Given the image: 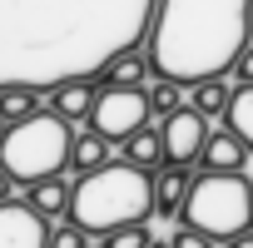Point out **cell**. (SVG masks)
I'll use <instances>...</instances> for the list:
<instances>
[{
    "label": "cell",
    "instance_id": "cell-1",
    "mask_svg": "<svg viewBox=\"0 0 253 248\" xmlns=\"http://www.w3.org/2000/svg\"><path fill=\"white\" fill-rule=\"evenodd\" d=\"M159 0H0V89H60L99 80L104 65L144 45Z\"/></svg>",
    "mask_w": 253,
    "mask_h": 248
},
{
    "label": "cell",
    "instance_id": "cell-2",
    "mask_svg": "<svg viewBox=\"0 0 253 248\" xmlns=\"http://www.w3.org/2000/svg\"><path fill=\"white\" fill-rule=\"evenodd\" d=\"M248 10L253 0H159L144 35L154 75H169L179 84L228 75L253 40Z\"/></svg>",
    "mask_w": 253,
    "mask_h": 248
},
{
    "label": "cell",
    "instance_id": "cell-3",
    "mask_svg": "<svg viewBox=\"0 0 253 248\" xmlns=\"http://www.w3.org/2000/svg\"><path fill=\"white\" fill-rule=\"evenodd\" d=\"M149 213H154V179L124 159H109L104 169L75 179L70 223H80L84 233H114L124 223H149Z\"/></svg>",
    "mask_w": 253,
    "mask_h": 248
},
{
    "label": "cell",
    "instance_id": "cell-4",
    "mask_svg": "<svg viewBox=\"0 0 253 248\" xmlns=\"http://www.w3.org/2000/svg\"><path fill=\"white\" fill-rule=\"evenodd\" d=\"M70 144H75V124H65L60 114L40 109L25 124H10L5 139H0V169L15 184H40L70 169Z\"/></svg>",
    "mask_w": 253,
    "mask_h": 248
},
{
    "label": "cell",
    "instance_id": "cell-5",
    "mask_svg": "<svg viewBox=\"0 0 253 248\" xmlns=\"http://www.w3.org/2000/svg\"><path fill=\"white\" fill-rule=\"evenodd\" d=\"M189 228L209 233V238H238L253 228V179L243 174H194L184 213Z\"/></svg>",
    "mask_w": 253,
    "mask_h": 248
},
{
    "label": "cell",
    "instance_id": "cell-6",
    "mask_svg": "<svg viewBox=\"0 0 253 248\" xmlns=\"http://www.w3.org/2000/svg\"><path fill=\"white\" fill-rule=\"evenodd\" d=\"M154 114H149V99L144 89H99V104L89 114V129L104 134L109 144H124L134 129H144Z\"/></svg>",
    "mask_w": 253,
    "mask_h": 248
},
{
    "label": "cell",
    "instance_id": "cell-7",
    "mask_svg": "<svg viewBox=\"0 0 253 248\" xmlns=\"http://www.w3.org/2000/svg\"><path fill=\"white\" fill-rule=\"evenodd\" d=\"M159 134H164V159L169 164H194L199 154H204V144H209V119L199 114V109H179V114H169L164 124H159Z\"/></svg>",
    "mask_w": 253,
    "mask_h": 248
},
{
    "label": "cell",
    "instance_id": "cell-8",
    "mask_svg": "<svg viewBox=\"0 0 253 248\" xmlns=\"http://www.w3.org/2000/svg\"><path fill=\"white\" fill-rule=\"evenodd\" d=\"M50 243V223L20 199L0 204V248H45Z\"/></svg>",
    "mask_w": 253,
    "mask_h": 248
},
{
    "label": "cell",
    "instance_id": "cell-9",
    "mask_svg": "<svg viewBox=\"0 0 253 248\" xmlns=\"http://www.w3.org/2000/svg\"><path fill=\"white\" fill-rule=\"evenodd\" d=\"M99 80H70V84H60V89H50V99H45V109L50 114H60L65 124H80L84 129V119L94 114V104H99Z\"/></svg>",
    "mask_w": 253,
    "mask_h": 248
},
{
    "label": "cell",
    "instance_id": "cell-10",
    "mask_svg": "<svg viewBox=\"0 0 253 248\" xmlns=\"http://www.w3.org/2000/svg\"><path fill=\"white\" fill-rule=\"evenodd\" d=\"M149 179H154V213L159 218H179L184 199H189V184H194L189 164H159Z\"/></svg>",
    "mask_w": 253,
    "mask_h": 248
},
{
    "label": "cell",
    "instance_id": "cell-11",
    "mask_svg": "<svg viewBox=\"0 0 253 248\" xmlns=\"http://www.w3.org/2000/svg\"><path fill=\"white\" fill-rule=\"evenodd\" d=\"M149 80H154V65H149V50H144V45L114 55V60L104 65V75H99L104 89H144Z\"/></svg>",
    "mask_w": 253,
    "mask_h": 248
},
{
    "label": "cell",
    "instance_id": "cell-12",
    "mask_svg": "<svg viewBox=\"0 0 253 248\" xmlns=\"http://www.w3.org/2000/svg\"><path fill=\"white\" fill-rule=\"evenodd\" d=\"M199 159H204V174H243V164H248V144H243L238 134H228V129H213Z\"/></svg>",
    "mask_w": 253,
    "mask_h": 248
},
{
    "label": "cell",
    "instance_id": "cell-13",
    "mask_svg": "<svg viewBox=\"0 0 253 248\" xmlns=\"http://www.w3.org/2000/svg\"><path fill=\"white\" fill-rule=\"evenodd\" d=\"M70 194H75V184H65V179L55 174V179L30 184V189H25V204H30L45 223H65V218H70Z\"/></svg>",
    "mask_w": 253,
    "mask_h": 248
},
{
    "label": "cell",
    "instance_id": "cell-14",
    "mask_svg": "<svg viewBox=\"0 0 253 248\" xmlns=\"http://www.w3.org/2000/svg\"><path fill=\"white\" fill-rule=\"evenodd\" d=\"M119 159H124V164H134V169H144V174H154L159 164H169V159H164V134H159V124H144V129H134L129 139L119 144Z\"/></svg>",
    "mask_w": 253,
    "mask_h": 248
},
{
    "label": "cell",
    "instance_id": "cell-15",
    "mask_svg": "<svg viewBox=\"0 0 253 248\" xmlns=\"http://www.w3.org/2000/svg\"><path fill=\"white\" fill-rule=\"evenodd\" d=\"M114 154H109V139L104 134H94V129H75V144H70V169L75 174H94V169H104Z\"/></svg>",
    "mask_w": 253,
    "mask_h": 248
},
{
    "label": "cell",
    "instance_id": "cell-16",
    "mask_svg": "<svg viewBox=\"0 0 253 248\" xmlns=\"http://www.w3.org/2000/svg\"><path fill=\"white\" fill-rule=\"evenodd\" d=\"M228 99H233V84H223V75L189 84V109H199L204 119H223L228 114Z\"/></svg>",
    "mask_w": 253,
    "mask_h": 248
},
{
    "label": "cell",
    "instance_id": "cell-17",
    "mask_svg": "<svg viewBox=\"0 0 253 248\" xmlns=\"http://www.w3.org/2000/svg\"><path fill=\"white\" fill-rule=\"evenodd\" d=\"M223 129L238 134L253 154V84H233V99H228V114H223Z\"/></svg>",
    "mask_w": 253,
    "mask_h": 248
},
{
    "label": "cell",
    "instance_id": "cell-18",
    "mask_svg": "<svg viewBox=\"0 0 253 248\" xmlns=\"http://www.w3.org/2000/svg\"><path fill=\"white\" fill-rule=\"evenodd\" d=\"M45 104H40V89H30V84H10V89H0V119L5 124H25V119H35Z\"/></svg>",
    "mask_w": 253,
    "mask_h": 248
},
{
    "label": "cell",
    "instance_id": "cell-19",
    "mask_svg": "<svg viewBox=\"0 0 253 248\" xmlns=\"http://www.w3.org/2000/svg\"><path fill=\"white\" fill-rule=\"evenodd\" d=\"M144 99H149V114L169 119V114H179V109H184V84H179V80H169V75H154V80L144 84Z\"/></svg>",
    "mask_w": 253,
    "mask_h": 248
},
{
    "label": "cell",
    "instance_id": "cell-20",
    "mask_svg": "<svg viewBox=\"0 0 253 248\" xmlns=\"http://www.w3.org/2000/svg\"><path fill=\"white\" fill-rule=\"evenodd\" d=\"M99 248H154V233H149V223H124V228L104 233Z\"/></svg>",
    "mask_w": 253,
    "mask_h": 248
},
{
    "label": "cell",
    "instance_id": "cell-21",
    "mask_svg": "<svg viewBox=\"0 0 253 248\" xmlns=\"http://www.w3.org/2000/svg\"><path fill=\"white\" fill-rule=\"evenodd\" d=\"M45 248H89V233L65 218V223H50V243Z\"/></svg>",
    "mask_w": 253,
    "mask_h": 248
},
{
    "label": "cell",
    "instance_id": "cell-22",
    "mask_svg": "<svg viewBox=\"0 0 253 248\" xmlns=\"http://www.w3.org/2000/svg\"><path fill=\"white\" fill-rule=\"evenodd\" d=\"M169 248H218V238H209V233H199V228H179L174 238H169Z\"/></svg>",
    "mask_w": 253,
    "mask_h": 248
},
{
    "label": "cell",
    "instance_id": "cell-23",
    "mask_svg": "<svg viewBox=\"0 0 253 248\" xmlns=\"http://www.w3.org/2000/svg\"><path fill=\"white\" fill-rule=\"evenodd\" d=\"M228 75H233V80H238V84H253V40H248V45H243V55H238V60H233V70H228Z\"/></svg>",
    "mask_w": 253,
    "mask_h": 248
},
{
    "label": "cell",
    "instance_id": "cell-24",
    "mask_svg": "<svg viewBox=\"0 0 253 248\" xmlns=\"http://www.w3.org/2000/svg\"><path fill=\"white\" fill-rule=\"evenodd\" d=\"M10 194H15V179H10L5 169H0V204H10Z\"/></svg>",
    "mask_w": 253,
    "mask_h": 248
},
{
    "label": "cell",
    "instance_id": "cell-25",
    "mask_svg": "<svg viewBox=\"0 0 253 248\" xmlns=\"http://www.w3.org/2000/svg\"><path fill=\"white\" fill-rule=\"evenodd\" d=\"M223 248H253V228H248V233H238V238H223Z\"/></svg>",
    "mask_w": 253,
    "mask_h": 248
},
{
    "label": "cell",
    "instance_id": "cell-26",
    "mask_svg": "<svg viewBox=\"0 0 253 248\" xmlns=\"http://www.w3.org/2000/svg\"><path fill=\"white\" fill-rule=\"evenodd\" d=\"M5 129H10V124H5V119H0V139H5Z\"/></svg>",
    "mask_w": 253,
    "mask_h": 248
},
{
    "label": "cell",
    "instance_id": "cell-27",
    "mask_svg": "<svg viewBox=\"0 0 253 248\" xmlns=\"http://www.w3.org/2000/svg\"><path fill=\"white\" fill-rule=\"evenodd\" d=\"M154 248H169V243H154Z\"/></svg>",
    "mask_w": 253,
    "mask_h": 248
},
{
    "label": "cell",
    "instance_id": "cell-28",
    "mask_svg": "<svg viewBox=\"0 0 253 248\" xmlns=\"http://www.w3.org/2000/svg\"><path fill=\"white\" fill-rule=\"evenodd\" d=\"M89 248H99V243H89Z\"/></svg>",
    "mask_w": 253,
    "mask_h": 248
},
{
    "label": "cell",
    "instance_id": "cell-29",
    "mask_svg": "<svg viewBox=\"0 0 253 248\" xmlns=\"http://www.w3.org/2000/svg\"><path fill=\"white\" fill-rule=\"evenodd\" d=\"M248 20H253V10H248Z\"/></svg>",
    "mask_w": 253,
    "mask_h": 248
}]
</instances>
